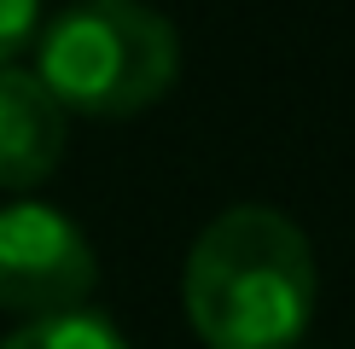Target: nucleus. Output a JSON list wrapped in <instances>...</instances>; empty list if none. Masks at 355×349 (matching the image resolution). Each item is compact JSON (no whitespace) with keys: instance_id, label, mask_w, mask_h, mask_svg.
<instances>
[{"instance_id":"1","label":"nucleus","mask_w":355,"mask_h":349,"mask_svg":"<svg viewBox=\"0 0 355 349\" xmlns=\"http://www.w3.org/2000/svg\"><path fill=\"white\" fill-rule=\"evenodd\" d=\"M181 291L204 349H297L315 320L309 233L268 204H233L192 239Z\"/></svg>"},{"instance_id":"2","label":"nucleus","mask_w":355,"mask_h":349,"mask_svg":"<svg viewBox=\"0 0 355 349\" xmlns=\"http://www.w3.org/2000/svg\"><path fill=\"white\" fill-rule=\"evenodd\" d=\"M181 76V35L146 0H76L35 35V82L76 116H140Z\"/></svg>"},{"instance_id":"3","label":"nucleus","mask_w":355,"mask_h":349,"mask_svg":"<svg viewBox=\"0 0 355 349\" xmlns=\"http://www.w3.org/2000/svg\"><path fill=\"white\" fill-rule=\"evenodd\" d=\"M94 244L64 210L35 198L0 204V309L6 314H70L94 297Z\"/></svg>"},{"instance_id":"4","label":"nucleus","mask_w":355,"mask_h":349,"mask_svg":"<svg viewBox=\"0 0 355 349\" xmlns=\"http://www.w3.org/2000/svg\"><path fill=\"white\" fill-rule=\"evenodd\" d=\"M64 157V111L35 70L6 64L0 70V186L6 193H29L58 169Z\"/></svg>"},{"instance_id":"5","label":"nucleus","mask_w":355,"mask_h":349,"mask_svg":"<svg viewBox=\"0 0 355 349\" xmlns=\"http://www.w3.org/2000/svg\"><path fill=\"white\" fill-rule=\"evenodd\" d=\"M0 349H128V338L94 309H70V314H47L18 326Z\"/></svg>"},{"instance_id":"6","label":"nucleus","mask_w":355,"mask_h":349,"mask_svg":"<svg viewBox=\"0 0 355 349\" xmlns=\"http://www.w3.org/2000/svg\"><path fill=\"white\" fill-rule=\"evenodd\" d=\"M41 35V0H0V70Z\"/></svg>"}]
</instances>
